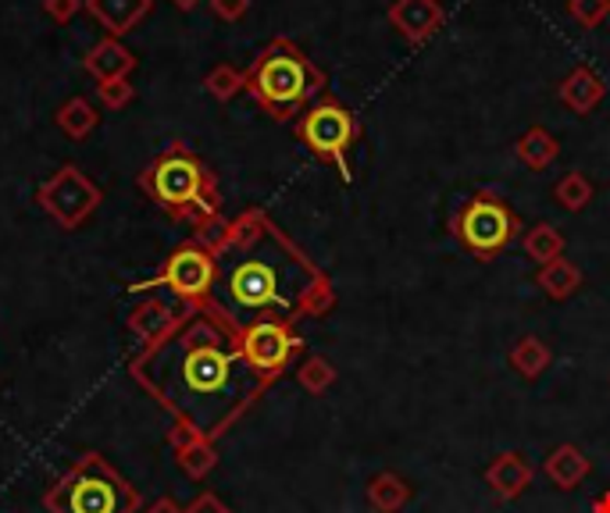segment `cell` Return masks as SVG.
<instances>
[{"mask_svg":"<svg viewBox=\"0 0 610 513\" xmlns=\"http://www.w3.org/2000/svg\"><path fill=\"white\" fill-rule=\"evenodd\" d=\"M129 371L175 421L208 442L222 439L271 385L243 357L239 335L208 310H186L168 335L132 357Z\"/></svg>","mask_w":610,"mask_h":513,"instance_id":"6da1fadb","label":"cell"},{"mask_svg":"<svg viewBox=\"0 0 610 513\" xmlns=\"http://www.w3.org/2000/svg\"><path fill=\"white\" fill-rule=\"evenodd\" d=\"M214 253V289L208 314L228 332L257 321L325 318L336 307L332 278L268 218L265 211H243L208 239Z\"/></svg>","mask_w":610,"mask_h":513,"instance_id":"7a4b0ae2","label":"cell"},{"mask_svg":"<svg viewBox=\"0 0 610 513\" xmlns=\"http://www.w3.org/2000/svg\"><path fill=\"white\" fill-rule=\"evenodd\" d=\"M140 189L157 207H165L175 222L193 225L200 236H211L222 228V200L214 175L183 143L168 146L151 168L140 171Z\"/></svg>","mask_w":610,"mask_h":513,"instance_id":"3957f363","label":"cell"},{"mask_svg":"<svg viewBox=\"0 0 610 513\" xmlns=\"http://www.w3.org/2000/svg\"><path fill=\"white\" fill-rule=\"evenodd\" d=\"M321 90L325 75L293 39H271L247 72V93L275 121L304 115L310 97H318Z\"/></svg>","mask_w":610,"mask_h":513,"instance_id":"277c9868","label":"cell"},{"mask_svg":"<svg viewBox=\"0 0 610 513\" xmlns=\"http://www.w3.org/2000/svg\"><path fill=\"white\" fill-rule=\"evenodd\" d=\"M44 506L50 513H136L140 496L101 453H83L47 489Z\"/></svg>","mask_w":610,"mask_h":513,"instance_id":"5b68a950","label":"cell"},{"mask_svg":"<svg viewBox=\"0 0 610 513\" xmlns=\"http://www.w3.org/2000/svg\"><path fill=\"white\" fill-rule=\"evenodd\" d=\"M518 232H521L518 214L511 211L504 196L490 193V189L471 193L454 214V239L474 261H493L496 253H504L518 239Z\"/></svg>","mask_w":610,"mask_h":513,"instance_id":"8992f818","label":"cell"},{"mask_svg":"<svg viewBox=\"0 0 610 513\" xmlns=\"http://www.w3.org/2000/svg\"><path fill=\"white\" fill-rule=\"evenodd\" d=\"M296 136L318 160H329L339 179L350 182V151L361 140V121L339 100H318L296 118Z\"/></svg>","mask_w":610,"mask_h":513,"instance_id":"52a82bcc","label":"cell"},{"mask_svg":"<svg viewBox=\"0 0 610 513\" xmlns=\"http://www.w3.org/2000/svg\"><path fill=\"white\" fill-rule=\"evenodd\" d=\"M165 286L175 300H183L186 310H208L211 289H214V253L208 239L183 242L179 250L168 253V261L161 264V272L146 282H136L132 289H157Z\"/></svg>","mask_w":610,"mask_h":513,"instance_id":"ba28073f","label":"cell"},{"mask_svg":"<svg viewBox=\"0 0 610 513\" xmlns=\"http://www.w3.org/2000/svg\"><path fill=\"white\" fill-rule=\"evenodd\" d=\"M36 204L47 211V218H54V225L72 232V228H83V222L101 207V186L75 165H64L36 189Z\"/></svg>","mask_w":610,"mask_h":513,"instance_id":"9c48e42d","label":"cell"},{"mask_svg":"<svg viewBox=\"0 0 610 513\" xmlns=\"http://www.w3.org/2000/svg\"><path fill=\"white\" fill-rule=\"evenodd\" d=\"M239 349L265 382H279L293 368L304 339L296 335V325H286V321H257L239 332Z\"/></svg>","mask_w":610,"mask_h":513,"instance_id":"30bf717a","label":"cell"},{"mask_svg":"<svg viewBox=\"0 0 610 513\" xmlns=\"http://www.w3.org/2000/svg\"><path fill=\"white\" fill-rule=\"evenodd\" d=\"M389 22L397 25V33L411 44H425L443 25V8L439 0H392Z\"/></svg>","mask_w":610,"mask_h":513,"instance_id":"8fae6325","label":"cell"},{"mask_svg":"<svg viewBox=\"0 0 610 513\" xmlns=\"http://www.w3.org/2000/svg\"><path fill=\"white\" fill-rule=\"evenodd\" d=\"M154 0H86V11L97 19L107 36H126L140 25L146 15H151Z\"/></svg>","mask_w":610,"mask_h":513,"instance_id":"7c38bea8","label":"cell"},{"mask_svg":"<svg viewBox=\"0 0 610 513\" xmlns=\"http://www.w3.org/2000/svg\"><path fill=\"white\" fill-rule=\"evenodd\" d=\"M485 485L496 499H518L528 485H532V464L521 453H500L496 461L485 467Z\"/></svg>","mask_w":610,"mask_h":513,"instance_id":"4fadbf2b","label":"cell"},{"mask_svg":"<svg viewBox=\"0 0 610 513\" xmlns=\"http://www.w3.org/2000/svg\"><path fill=\"white\" fill-rule=\"evenodd\" d=\"M172 450H175V461H179V467L186 470L189 478H208V470L219 464V456H214V445L208 439H200L197 431H189L186 425L175 421L172 428Z\"/></svg>","mask_w":610,"mask_h":513,"instance_id":"5bb4252c","label":"cell"},{"mask_svg":"<svg viewBox=\"0 0 610 513\" xmlns=\"http://www.w3.org/2000/svg\"><path fill=\"white\" fill-rule=\"evenodd\" d=\"M83 64L97 83H115V79H129V72L136 69V58L129 53V47L118 44L115 36H104L101 44H93L86 50Z\"/></svg>","mask_w":610,"mask_h":513,"instance_id":"9a60e30c","label":"cell"},{"mask_svg":"<svg viewBox=\"0 0 610 513\" xmlns=\"http://www.w3.org/2000/svg\"><path fill=\"white\" fill-rule=\"evenodd\" d=\"M183 314H186V307L175 310V307H168L165 300H146V303H140V307H136L132 314H129V332L140 335L143 346H151V343L161 339V335H168L175 325H179Z\"/></svg>","mask_w":610,"mask_h":513,"instance_id":"2e32d148","label":"cell"},{"mask_svg":"<svg viewBox=\"0 0 610 513\" xmlns=\"http://www.w3.org/2000/svg\"><path fill=\"white\" fill-rule=\"evenodd\" d=\"M542 470H547V478L558 485V489H578V485L589 478L593 464L578 445H558V450L547 453Z\"/></svg>","mask_w":610,"mask_h":513,"instance_id":"e0dca14e","label":"cell"},{"mask_svg":"<svg viewBox=\"0 0 610 513\" xmlns=\"http://www.w3.org/2000/svg\"><path fill=\"white\" fill-rule=\"evenodd\" d=\"M603 93H607L603 79L596 75L593 69H586V64H578V69L561 83L558 97H561L567 107H572L575 115H589L593 107L603 100Z\"/></svg>","mask_w":610,"mask_h":513,"instance_id":"ac0fdd59","label":"cell"},{"mask_svg":"<svg viewBox=\"0 0 610 513\" xmlns=\"http://www.w3.org/2000/svg\"><path fill=\"white\" fill-rule=\"evenodd\" d=\"M536 286L550 296V300H567L582 289V272L567 261V256H558V261L542 264L536 272Z\"/></svg>","mask_w":610,"mask_h":513,"instance_id":"d6986e66","label":"cell"},{"mask_svg":"<svg viewBox=\"0 0 610 513\" xmlns=\"http://www.w3.org/2000/svg\"><path fill=\"white\" fill-rule=\"evenodd\" d=\"M514 151H518V160L525 168H532V171H547L553 160L561 157V143H558V136H550L547 129H528L525 136L518 140V146H514Z\"/></svg>","mask_w":610,"mask_h":513,"instance_id":"ffe728a7","label":"cell"},{"mask_svg":"<svg viewBox=\"0 0 610 513\" xmlns=\"http://www.w3.org/2000/svg\"><path fill=\"white\" fill-rule=\"evenodd\" d=\"M54 121H58V129L64 132L68 140H86L93 129H97V107H93L86 97H72V100H64L58 107V115H54Z\"/></svg>","mask_w":610,"mask_h":513,"instance_id":"44dd1931","label":"cell"},{"mask_svg":"<svg viewBox=\"0 0 610 513\" xmlns=\"http://www.w3.org/2000/svg\"><path fill=\"white\" fill-rule=\"evenodd\" d=\"M407 499H411V485H407L400 475H392V470L375 475L368 485V506L375 513H397V510H403Z\"/></svg>","mask_w":610,"mask_h":513,"instance_id":"7402d4cb","label":"cell"},{"mask_svg":"<svg viewBox=\"0 0 610 513\" xmlns=\"http://www.w3.org/2000/svg\"><path fill=\"white\" fill-rule=\"evenodd\" d=\"M550 360H553L550 346L542 339H536V335H521L511 349V368L518 371L521 378H539L542 371L550 368Z\"/></svg>","mask_w":610,"mask_h":513,"instance_id":"603a6c76","label":"cell"},{"mask_svg":"<svg viewBox=\"0 0 610 513\" xmlns=\"http://www.w3.org/2000/svg\"><path fill=\"white\" fill-rule=\"evenodd\" d=\"M525 253L532 256L539 267L550 264V261H558V256H564V236L553 225L539 222V225H532L525 232Z\"/></svg>","mask_w":610,"mask_h":513,"instance_id":"cb8c5ba5","label":"cell"},{"mask_svg":"<svg viewBox=\"0 0 610 513\" xmlns=\"http://www.w3.org/2000/svg\"><path fill=\"white\" fill-rule=\"evenodd\" d=\"M553 200H558L564 211H582L593 200V182L582 171H567L564 179L553 186Z\"/></svg>","mask_w":610,"mask_h":513,"instance_id":"d4e9b609","label":"cell"},{"mask_svg":"<svg viewBox=\"0 0 610 513\" xmlns=\"http://www.w3.org/2000/svg\"><path fill=\"white\" fill-rule=\"evenodd\" d=\"M203 86L214 100H233L239 90H247V72L233 69V64H219V69H211L208 79H203Z\"/></svg>","mask_w":610,"mask_h":513,"instance_id":"484cf974","label":"cell"},{"mask_svg":"<svg viewBox=\"0 0 610 513\" xmlns=\"http://www.w3.org/2000/svg\"><path fill=\"white\" fill-rule=\"evenodd\" d=\"M296 378H301V385L307 393H325V389L336 382V371L325 357H307L301 368H296Z\"/></svg>","mask_w":610,"mask_h":513,"instance_id":"4316f807","label":"cell"},{"mask_svg":"<svg viewBox=\"0 0 610 513\" xmlns=\"http://www.w3.org/2000/svg\"><path fill=\"white\" fill-rule=\"evenodd\" d=\"M567 11L582 29H596L610 15V0H567Z\"/></svg>","mask_w":610,"mask_h":513,"instance_id":"83f0119b","label":"cell"},{"mask_svg":"<svg viewBox=\"0 0 610 513\" xmlns=\"http://www.w3.org/2000/svg\"><path fill=\"white\" fill-rule=\"evenodd\" d=\"M132 97H136V90H132L129 79H115V83H101L97 86V100L104 107H112V111H121V107H126Z\"/></svg>","mask_w":610,"mask_h":513,"instance_id":"f1b7e54d","label":"cell"},{"mask_svg":"<svg viewBox=\"0 0 610 513\" xmlns=\"http://www.w3.org/2000/svg\"><path fill=\"white\" fill-rule=\"evenodd\" d=\"M83 8H86V0H44V11L54 22H72Z\"/></svg>","mask_w":610,"mask_h":513,"instance_id":"f546056e","label":"cell"},{"mask_svg":"<svg viewBox=\"0 0 610 513\" xmlns=\"http://www.w3.org/2000/svg\"><path fill=\"white\" fill-rule=\"evenodd\" d=\"M208 4L222 22H239L250 11V0H208Z\"/></svg>","mask_w":610,"mask_h":513,"instance_id":"4dcf8cb0","label":"cell"},{"mask_svg":"<svg viewBox=\"0 0 610 513\" xmlns=\"http://www.w3.org/2000/svg\"><path fill=\"white\" fill-rule=\"evenodd\" d=\"M183 513H233V510H228L214 492H200V496H197L193 503H189Z\"/></svg>","mask_w":610,"mask_h":513,"instance_id":"1f68e13d","label":"cell"},{"mask_svg":"<svg viewBox=\"0 0 610 513\" xmlns=\"http://www.w3.org/2000/svg\"><path fill=\"white\" fill-rule=\"evenodd\" d=\"M146 513H183V506L175 503L172 496H161V499H154L151 506H146Z\"/></svg>","mask_w":610,"mask_h":513,"instance_id":"d6a6232c","label":"cell"},{"mask_svg":"<svg viewBox=\"0 0 610 513\" xmlns=\"http://www.w3.org/2000/svg\"><path fill=\"white\" fill-rule=\"evenodd\" d=\"M172 4H175V8H183V11H189V8L197 4V0H172Z\"/></svg>","mask_w":610,"mask_h":513,"instance_id":"836d02e7","label":"cell"}]
</instances>
